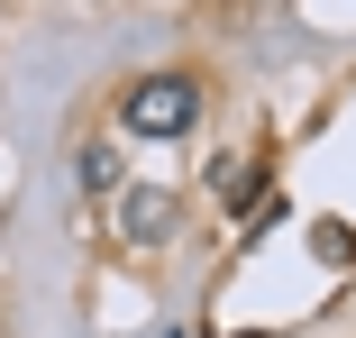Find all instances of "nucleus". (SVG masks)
<instances>
[{
  "mask_svg": "<svg viewBox=\"0 0 356 338\" xmlns=\"http://www.w3.org/2000/svg\"><path fill=\"white\" fill-rule=\"evenodd\" d=\"M192 119H201V92L183 74H147V83L119 101V128H128V138H183Z\"/></svg>",
  "mask_w": 356,
  "mask_h": 338,
  "instance_id": "obj_1",
  "label": "nucleus"
},
{
  "mask_svg": "<svg viewBox=\"0 0 356 338\" xmlns=\"http://www.w3.org/2000/svg\"><path fill=\"white\" fill-rule=\"evenodd\" d=\"M119 229H128L137 247H156V238L174 229V192H156V183H137V192H119Z\"/></svg>",
  "mask_w": 356,
  "mask_h": 338,
  "instance_id": "obj_2",
  "label": "nucleus"
},
{
  "mask_svg": "<svg viewBox=\"0 0 356 338\" xmlns=\"http://www.w3.org/2000/svg\"><path fill=\"white\" fill-rule=\"evenodd\" d=\"M311 247H320V265H347V256H356V229H347V220H320Z\"/></svg>",
  "mask_w": 356,
  "mask_h": 338,
  "instance_id": "obj_3",
  "label": "nucleus"
},
{
  "mask_svg": "<svg viewBox=\"0 0 356 338\" xmlns=\"http://www.w3.org/2000/svg\"><path fill=\"white\" fill-rule=\"evenodd\" d=\"M83 183L92 192H119V147H83Z\"/></svg>",
  "mask_w": 356,
  "mask_h": 338,
  "instance_id": "obj_4",
  "label": "nucleus"
}]
</instances>
